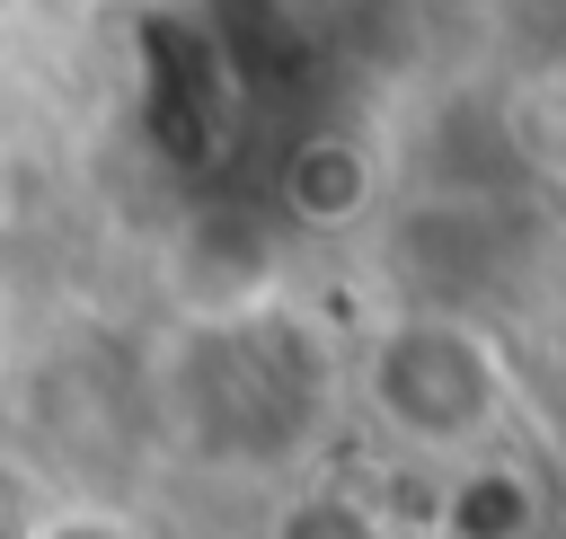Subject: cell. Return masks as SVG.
<instances>
[{
  "instance_id": "cell-1",
  "label": "cell",
  "mask_w": 566,
  "mask_h": 539,
  "mask_svg": "<svg viewBox=\"0 0 566 539\" xmlns=\"http://www.w3.org/2000/svg\"><path fill=\"white\" fill-rule=\"evenodd\" d=\"M363 398L416 451H486L504 433V406H513V362L469 309L416 300L371 336Z\"/></svg>"
},
{
  "instance_id": "cell-2",
  "label": "cell",
  "mask_w": 566,
  "mask_h": 539,
  "mask_svg": "<svg viewBox=\"0 0 566 539\" xmlns=\"http://www.w3.org/2000/svg\"><path fill=\"white\" fill-rule=\"evenodd\" d=\"M177 406L203 442L221 451H292L318 406H327V362L310 353L301 327L283 318H221L186 345V371H177Z\"/></svg>"
},
{
  "instance_id": "cell-3",
  "label": "cell",
  "mask_w": 566,
  "mask_h": 539,
  "mask_svg": "<svg viewBox=\"0 0 566 539\" xmlns=\"http://www.w3.org/2000/svg\"><path fill=\"white\" fill-rule=\"evenodd\" d=\"M371 150L354 141V133H310L292 159H283V203L301 212V221H318V230H336V221H354L363 203H371Z\"/></svg>"
},
{
  "instance_id": "cell-4",
  "label": "cell",
  "mask_w": 566,
  "mask_h": 539,
  "mask_svg": "<svg viewBox=\"0 0 566 539\" xmlns=\"http://www.w3.org/2000/svg\"><path fill=\"white\" fill-rule=\"evenodd\" d=\"M531 521H539L531 477H513V468H469V477H451L442 539H531Z\"/></svg>"
},
{
  "instance_id": "cell-5",
  "label": "cell",
  "mask_w": 566,
  "mask_h": 539,
  "mask_svg": "<svg viewBox=\"0 0 566 539\" xmlns=\"http://www.w3.org/2000/svg\"><path fill=\"white\" fill-rule=\"evenodd\" d=\"M274 539H398L380 521V504H363L354 486H301L283 512H274Z\"/></svg>"
},
{
  "instance_id": "cell-6",
  "label": "cell",
  "mask_w": 566,
  "mask_h": 539,
  "mask_svg": "<svg viewBox=\"0 0 566 539\" xmlns=\"http://www.w3.org/2000/svg\"><path fill=\"white\" fill-rule=\"evenodd\" d=\"M53 539H115V530H97V521H71V530H53Z\"/></svg>"
}]
</instances>
